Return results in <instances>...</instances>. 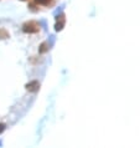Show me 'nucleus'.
<instances>
[{
	"instance_id": "1",
	"label": "nucleus",
	"mask_w": 140,
	"mask_h": 148,
	"mask_svg": "<svg viewBox=\"0 0 140 148\" xmlns=\"http://www.w3.org/2000/svg\"><path fill=\"white\" fill-rule=\"evenodd\" d=\"M22 30L25 32H37L40 30V25L36 21H29L24 24Z\"/></svg>"
},
{
	"instance_id": "3",
	"label": "nucleus",
	"mask_w": 140,
	"mask_h": 148,
	"mask_svg": "<svg viewBox=\"0 0 140 148\" xmlns=\"http://www.w3.org/2000/svg\"><path fill=\"white\" fill-rule=\"evenodd\" d=\"M39 87H40V85H39V82H37V81H32V82H30V84H27V85H26L27 91H31V92L37 91Z\"/></svg>"
},
{
	"instance_id": "5",
	"label": "nucleus",
	"mask_w": 140,
	"mask_h": 148,
	"mask_svg": "<svg viewBox=\"0 0 140 148\" xmlns=\"http://www.w3.org/2000/svg\"><path fill=\"white\" fill-rule=\"evenodd\" d=\"M46 50H47V47H46V44H42V45H41V49H40V51H41V52H45Z\"/></svg>"
},
{
	"instance_id": "4",
	"label": "nucleus",
	"mask_w": 140,
	"mask_h": 148,
	"mask_svg": "<svg viewBox=\"0 0 140 148\" xmlns=\"http://www.w3.org/2000/svg\"><path fill=\"white\" fill-rule=\"evenodd\" d=\"M36 3L40 4V5H47L50 3V0H36Z\"/></svg>"
},
{
	"instance_id": "6",
	"label": "nucleus",
	"mask_w": 140,
	"mask_h": 148,
	"mask_svg": "<svg viewBox=\"0 0 140 148\" xmlns=\"http://www.w3.org/2000/svg\"><path fill=\"white\" fill-rule=\"evenodd\" d=\"M4 130H5V126H4V125H3V123H0V133H1V132H3V131H4Z\"/></svg>"
},
{
	"instance_id": "2",
	"label": "nucleus",
	"mask_w": 140,
	"mask_h": 148,
	"mask_svg": "<svg viewBox=\"0 0 140 148\" xmlns=\"http://www.w3.org/2000/svg\"><path fill=\"white\" fill-rule=\"evenodd\" d=\"M65 25V16L63 15H60L57 16V23H56V30L57 31H61L63 29Z\"/></svg>"
}]
</instances>
